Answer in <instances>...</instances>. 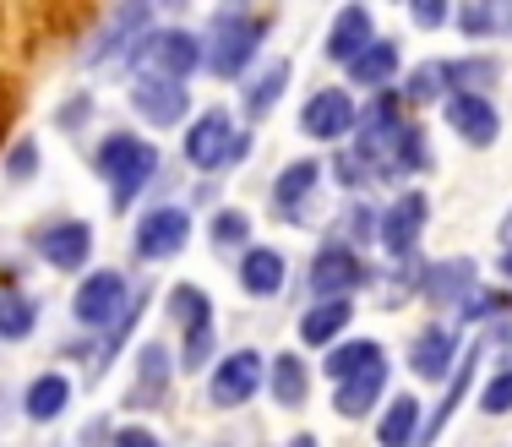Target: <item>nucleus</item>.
<instances>
[{
	"mask_svg": "<svg viewBox=\"0 0 512 447\" xmlns=\"http://www.w3.org/2000/svg\"><path fill=\"white\" fill-rule=\"evenodd\" d=\"M458 338L453 328H442V322H431V328H420L414 333V344H409V371L420 382H453V371H458Z\"/></svg>",
	"mask_w": 512,
	"mask_h": 447,
	"instance_id": "nucleus-14",
	"label": "nucleus"
},
{
	"mask_svg": "<svg viewBox=\"0 0 512 447\" xmlns=\"http://www.w3.org/2000/svg\"><path fill=\"white\" fill-rule=\"evenodd\" d=\"M398 66H404V55H398V44L393 39H376L371 50H365L355 66H349V82L355 88H376V93H387V82L398 77Z\"/></svg>",
	"mask_w": 512,
	"mask_h": 447,
	"instance_id": "nucleus-27",
	"label": "nucleus"
},
{
	"mask_svg": "<svg viewBox=\"0 0 512 447\" xmlns=\"http://www.w3.org/2000/svg\"><path fill=\"white\" fill-rule=\"evenodd\" d=\"M502 240H507V246H512V213H507V224H502Z\"/></svg>",
	"mask_w": 512,
	"mask_h": 447,
	"instance_id": "nucleus-45",
	"label": "nucleus"
},
{
	"mask_svg": "<svg viewBox=\"0 0 512 447\" xmlns=\"http://www.w3.org/2000/svg\"><path fill=\"white\" fill-rule=\"evenodd\" d=\"M349 322H355V306H349V300H316L306 317H300V344L306 349H333L338 338L349 333Z\"/></svg>",
	"mask_w": 512,
	"mask_h": 447,
	"instance_id": "nucleus-18",
	"label": "nucleus"
},
{
	"mask_svg": "<svg viewBox=\"0 0 512 447\" xmlns=\"http://www.w3.org/2000/svg\"><path fill=\"white\" fill-rule=\"evenodd\" d=\"M453 22L469 39H507L512 33V0H469Z\"/></svg>",
	"mask_w": 512,
	"mask_h": 447,
	"instance_id": "nucleus-28",
	"label": "nucleus"
},
{
	"mask_svg": "<svg viewBox=\"0 0 512 447\" xmlns=\"http://www.w3.org/2000/svg\"><path fill=\"white\" fill-rule=\"evenodd\" d=\"M502 279H512V246L502 251Z\"/></svg>",
	"mask_w": 512,
	"mask_h": 447,
	"instance_id": "nucleus-44",
	"label": "nucleus"
},
{
	"mask_svg": "<svg viewBox=\"0 0 512 447\" xmlns=\"http://www.w3.org/2000/svg\"><path fill=\"white\" fill-rule=\"evenodd\" d=\"M191 240V213L186 208H148L137 219V235H131V251H137V262H169L180 257Z\"/></svg>",
	"mask_w": 512,
	"mask_h": 447,
	"instance_id": "nucleus-6",
	"label": "nucleus"
},
{
	"mask_svg": "<svg viewBox=\"0 0 512 447\" xmlns=\"http://www.w3.org/2000/svg\"><path fill=\"white\" fill-rule=\"evenodd\" d=\"M387 169H404V175H420V169H431V148H425L420 126H404V137H398L393 164H387Z\"/></svg>",
	"mask_w": 512,
	"mask_h": 447,
	"instance_id": "nucleus-35",
	"label": "nucleus"
},
{
	"mask_svg": "<svg viewBox=\"0 0 512 447\" xmlns=\"http://www.w3.org/2000/svg\"><path fill=\"white\" fill-rule=\"evenodd\" d=\"M371 175H376V169L365 164V159H355V153L344 159V153H338V164H333V180H338V186H365Z\"/></svg>",
	"mask_w": 512,
	"mask_h": 447,
	"instance_id": "nucleus-41",
	"label": "nucleus"
},
{
	"mask_svg": "<svg viewBox=\"0 0 512 447\" xmlns=\"http://www.w3.org/2000/svg\"><path fill=\"white\" fill-rule=\"evenodd\" d=\"M33 328H39V306L28 295H0V338L6 344H22Z\"/></svg>",
	"mask_w": 512,
	"mask_h": 447,
	"instance_id": "nucleus-32",
	"label": "nucleus"
},
{
	"mask_svg": "<svg viewBox=\"0 0 512 447\" xmlns=\"http://www.w3.org/2000/svg\"><path fill=\"white\" fill-rule=\"evenodd\" d=\"M71 404V382L60 377V371H44V377L28 382V393H22V415L33 420V426H50V420L66 415Z\"/></svg>",
	"mask_w": 512,
	"mask_h": 447,
	"instance_id": "nucleus-23",
	"label": "nucleus"
},
{
	"mask_svg": "<svg viewBox=\"0 0 512 447\" xmlns=\"http://www.w3.org/2000/svg\"><path fill=\"white\" fill-rule=\"evenodd\" d=\"M99 175H104V186H109V208L126 213L131 202L153 186L158 148H153L148 137H137V131H115V137L99 142Z\"/></svg>",
	"mask_w": 512,
	"mask_h": 447,
	"instance_id": "nucleus-1",
	"label": "nucleus"
},
{
	"mask_svg": "<svg viewBox=\"0 0 512 447\" xmlns=\"http://www.w3.org/2000/svg\"><path fill=\"white\" fill-rule=\"evenodd\" d=\"M365 279H371V268L360 262L355 246H322L311 262V289L322 300H349Z\"/></svg>",
	"mask_w": 512,
	"mask_h": 447,
	"instance_id": "nucleus-11",
	"label": "nucleus"
},
{
	"mask_svg": "<svg viewBox=\"0 0 512 447\" xmlns=\"http://www.w3.org/2000/svg\"><path fill=\"white\" fill-rule=\"evenodd\" d=\"M131 66H137V77L186 82L191 71L202 66V44H197V33H186V28L148 33V39H137V50H131Z\"/></svg>",
	"mask_w": 512,
	"mask_h": 447,
	"instance_id": "nucleus-4",
	"label": "nucleus"
},
{
	"mask_svg": "<svg viewBox=\"0 0 512 447\" xmlns=\"http://www.w3.org/2000/svg\"><path fill=\"white\" fill-rule=\"evenodd\" d=\"M289 279V268H284V251H273V246H251L246 257H240V289L256 300H273L278 289H284Z\"/></svg>",
	"mask_w": 512,
	"mask_h": 447,
	"instance_id": "nucleus-20",
	"label": "nucleus"
},
{
	"mask_svg": "<svg viewBox=\"0 0 512 447\" xmlns=\"http://www.w3.org/2000/svg\"><path fill=\"white\" fill-rule=\"evenodd\" d=\"M420 398L414 393H393L382 409V420H376V447H414L420 442Z\"/></svg>",
	"mask_w": 512,
	"mask_h": 447,
	"instance_id": "nucleus-21",
	"label": "nucleus"
},
{
	"mask_svg": "<svg viewBox=\"0 0 512 447\" xmlns=\"http://www.w3.org/2000/svg\"><path fill=\"white\" fill-rule=\"evenodd\" d=\"M213 338H218V322H213V328H197V333L180 338V366H186V371H202L207 355H213Z\"/></svg>",
	"mask_w": 512,
	"mask_h": 447,
	"instance_id": "nucleus-37",
	"label": "nucleus"
},
{
	"mask_svg": "<svg viewBox=\"0 0 512 447\" xmlns=\"http://www.w3.org/2000/svg\"><path fill=\"white\" fill-rule=\"evenodd\" d=\"M442 71H447V99H453V93H485L502 66L491 55H480V60H442Z\"/></svg>",
	"mask_w": 512,
	"mask_h": 447,
	"instance_id": "nucleus-31",
	"label": "nucleus"
},
{
	"mask_svg": "<svg viewBox=\"0 0 512 447\" xmlns=\"http://www.w3.org/2000/svg\"><path fill=\"white\" fill-rule=\"evenodd\" d=\"M355 126H360V110L344 88L311 93L306 110H300V131H306L311 142H344V137H355Z\"/></svg>",
	"mask_w": 512,
	"mask_h": 447,
	"instance_id": "nucleus-8",
	"label": "nucleus"
},
{
	"mask_svg": "<svg viewBox=\"0 0 512 447\" xmlns=\"http://www.w3.org/2000/svg\"><path fill=\"white\" fill-rule=\"evenodd\" d=\"M131 110L148 120V126L169 131L191 115V88L186 82H164V77H137L131 82Z\"/></svg>",
	"mask_w": 512,
	"mask_h": 447,
	"instance_id": "nucleus-9",
	"label": "nucleus"
},
{
	"mask_svg": "<svg viewBox=\"0 0 512 447\" xmlns=\"http://www.w3.org/2000/svg\"><path fill=\"white\" fill-rule=\"evenodd\" d=\"M447 126H453L469 148H491V142L502 137V115H496V104L485 99V93H453V99H447Z\"/></svg>",
	"mask_w": 512,
	"mask_h": 447,
	"instance_id": "nucleus-16",
	"label": "nucleus"
},
{
	"mask_svg": "<svg viewBox=\"0 0 512 447\" xmlns=\"http://www.w3.org/2000/svg\"><path fill=\"white\" fill-rule=\"evenodd\" d=\"M39 164H44V153H39V142H33V137H22L17 148L6 153V175L11 180H33V175H39Z\"/></svg>",
	"mask_w": 512,
	"mask_h": 447,
	"instance_id": "nucleus-38",
	"label": "nucleus"
},
{
	"mask_svg": "<svg viewBox=\"0 0 512 447\" xmlns=\"http://www.w3.org/2000/svg\"><path fill=\"white\" fill-rule=\"evenodd\" d=\"M316 186H322V164H316V159L284 164V175L273 180V208H278V219H284V224H300V213L311 208Z\"/></svg>",
	"mask_w": 512,
	"mask_h": 447,
	"instance_id": "nucleus-17",
	"label": "nucleus"
},
{
	"mask_svg": "<svg viewBox=\"0 0 512 447\" xmlns=\"http://www.w3.org/2000/svg\"><path fill=\"white\" fill-rule=\"evenodd\" d=\"M409 17L414 28H442V22H453V11H447V0H414Z\"/></svg>",
	"mask_w": 512,
	"mask_h": 447,
	"instance_id": "nucleus-40",
	"label": "nucleus"
},
{
	"mask_svg": "<svg viewBox=\"0 0 512 447\" xmlns=\"http://www.w3.org/2000/svg\"><path fill=\"white\" fill-rule=\"evenodd\" d=\"M262 382H267L262 355H256V349H235V355H224L213 366V377H207V404L213 409H240V404L256 398Z\"/></svg>",
	"mask_w": 512,
	"mask_h": 447,
	"instance_id": "nucleus-7",
	"label": "nucleus"
},
{
	"mask_svg": "<svg viewBox=\"0 0 512 447\" xmlns=\"http://www.w3.org/2000/svg\"><path fill=\"white\" fill-rule=\"evenodd\" d=\"M186 159L207 169V175H218L224 164H235V159H246V131L235 126V115L229 110H202L197 120H191V131H186Z\"/></svg>",
	"mask_w": 512,
	"mask_h": 447,
	"instance_id": "nucleus-3",
	"label": "nucleus"
},
{
	"mask_svg": "<svg viewBox=\"0 0 512 447\" xmlns=\"http://www.w3.org/2000/svg\"><path fill=\"white\" fill-rule=\"evenodd\" d=\"M502 311H512V300H507V295H491V289H474V295L458 306V317H463V322H496Z\"/></svg>",
	"mask_w": 512,
	"mask_h": 447,
	"instance_id": "nucleus-36",
	"label": "nucleus"
},
{
	"mask_svg": "<svg viewBox=\"0 0 512 447\" xmlns=\"http://www.w3.org/2000/svg\"><path fill=\"white\" fill-rule=\"evenodd\" d=\"M115 447H164V442H158V431H148V426H120Z\"/></svg>",
	"mask_w": 512,
	"mask_h": 447,
	"instance_id": "nucleus-42",
	"label": "nucleus"
},
{
	"mask_svg": "<svg viewBox=\"0 0 512 447\" xmlns=\"http://www.w3.org/2000/svg\"><path fill=\"white\" fill-rule=\"evenodd\" d=\"M306 388H311V371H306V360H300L295 349H289V355H278L273 366H267V393H273L284 409L306 404Z\"/></svg>",
	"mask_w": 512,
	"mask_h": 447,
	"instance_id": "nucleus-29",
	"label": "nucleus"
},
{
	"mask_svg": "<svg viewBox=\"0 0 512 447\" xmlns=\"http://www.w3.org/2000/svg\"><path fill=\"white\" fill-rule=\"evenodd\" d=\"M289 447H316V437H311V431H300V437H289Z\"/></svg>",
	"mask_w": 512,
	"mask_h": 447,
	"instance_id": "nucleus-43",
	"label": "nucleus"
},
{
	"mask_svg": "<svg viewBox=\"0 0 512 447\" xmlns=\"http://www.w3.org/2000/svg\"><path fill=\"white\" fill-rule=\"evenodd\" d=\"M376 366H387V355H382L376 338H338V344L327 349V377L333 382H349V377L376 371Z\"/></svg>",
	"mask_w": 512,
	"mask_h": 447,
	"instance_id": "nucleus-26",
	"label": "nucleus"
},
{
	"mask_svg": "<svg viewBox=\"0 0 512 447\" xmlns=\"http://www.w3.org/2000/svg\"><path fill=\"white\" fill-rule=\"evenodd\" d=\"M469 295H474V262L469 257H447L425 273V300H436V306H463Z\"/></svg>",
	"mask_w": 512,
	"mask_h": 447,
	"instance_id": "nucleus-24",
	"label": "nucleus"
},
{
	"mask_svg": "<svg viewBox=\"0 0 512 447\" xmlns=\"http://www.w3.org/2000/svg\"><path fill=\"white\" fill-rule=\"evenodd\" d=\"M404 99H409V104L447 99V71H442V60H425V66L409 71V77H404Z\"/></svg>",
	"mask_w": 512,
	"mask_h": 447,
	"instance_id": "nucleus-33",
	"label": "nucleus"
},
{
	"mask_svg": "<svg viewBox=\"0 0 512 447\" xmlns=\"http://www.w3.org/2000/svg\"><path fill=\"white\" fill-rule=\"evenodd\" d=\"M169 317L180 322V333L213 328V300H207V289L202 284H175L169 289Z\"/></svg>",
	"mask_w": 512,
	"mask_h": 447,
	"instance_id": "nucleus-30",
	"label": "nucleus"
},
{
	"mask_svg": "<svg viewBox=\"0 0 512 447\" xmlns=\"http://www.w3.org/2000/svg\"><path fill=\"white\" fill-rule=\"evenodd\" d=\"M425 219H431V197H425V191H404V197L382 213V224H376V240L387 246V257H409V251L420 246Z\"/></svg>",
	"mask_w": 512,
	"mask_h": 447,
	"instance_id": "nucleus-12",
	"label": "nucleus"
},
{
	"mask_svg": "<svg viewBox=\"0 0 512 447\" xmlns=\"http://www.w3.org/2000/svg\"><path fill=\"white\" fill-rule=\"evenodd\" d=\"M480 409H485V415H507V409H512V366H507V371H496V377L485 382Z\"/></svg>",
	"mask_w": 512,
	"mask_h": 447,
	"instance_id": "nucleus-39",
	"label": "nucleus"
},
{
	"mask_svg": "<svg viewBox=\"0 0 512 447\" xmlns=\"http://www.w3.org/2000/svg\"><path fill=\"white\" fill-rule=\"evenodd\" d=\"M126 300H131L126 273L99 268V273H88V279L77 284V295H71V317H77L82 328H115L120 311H126Z\"/></svg>",
	"mask_w": 512,
	"mask_h": 447,
	"instance_id": "nucleus-5",
	"label": "nucleus"
},
{
	"mask_svg": "<svg viewBox=\"0 0 512 447\" xmlns=\"http://www.w3.org/2000/svg\"><path fill=\"white\" fill-rule=\"evenodd\" d=\"M376 44V22L365 6H338L333 22H327V60H338V66H355V60Z\"/></svg>",
	"mask_w": 512,
	"mask_h": 447,
	"instance_id": "nucleus-15",
	"label": "nucleus"
},
{
	"mask_svg": "<svg viewBox=\"0 0 512 447\" xmlns=\"http://www.w3.org/2000/svg\"><path fill=\"white\" fill-rule=\"evenodd\" d=\"M284 88H289V60H267L246 88H240V110H246L251 120H267L273 104L284 99Z\"/></svg>",
	"mask_w": 512,
	"mask_h": 447,
	"instance_id": "nucleus-25",
	"label": "nucleus"
},
{
	"mask_svg": "<svg viewBox=\"0 0 512 447\" xmlns=\"http://www.w3.org/2000/svg\"><path fill=\"white\" fill-rule=\"evenodd\" d=\"M169 377H175V360H169V349H164V344H142V349H137V388H131V404H137V409L164 404Z\"/></svg>",
	"mask_w": 512,
	"mask_h": 447,
	"instance_id": "nucleus-19",
	"label": "nucleus"
},
{
	"mask_svg": "<svg viewBox=\"0 0 512 447\" xmlns=\"http://www.w3.org/2000/svg\"><path fill=\"white\" fill-rule=\"evenodd\" d=\"M148 22H153V11L142 6V0H131V6H115V11H109V22H104L99 33H93V44L82 50V60H88V66H104V60H115L120 50L131 55V50H137V33L148 28Z\"/></svg>",
	"mask_w": 512,
	"mask_h": 447,
	"instance_id": "nucleus-13",
	"label": "nucleus"
},
{
	"mask_svg": "<svg viewBox=\"0 0 512 447\" xmlns=\"http://www.w3.org/2000/svg\"><path fill=\"white\" fill-rule=\"evenodd\" d=\"M256 44H262V17H251L240 6H224V11H213V33H207L202 66L213 77H240L256 60Z\"/></svg>",
	"mask_w": 512,
	"mask_h": 447,
	"instance_id": "nucleus-2",
	"label": "nucleus"
},
{
	"mask_svg": "<svg viewBox=\"0 0 512 447\" xmlns=\"http://www.w3.org/2000/svg\"><path fill=\"white\" fill-rule=\"evenodd\" d=\"M33 246H39V257L50 262V268L77 273L82 262L93 257V224L88 219H55V224L33 229Z\"/></svg>",
	"mask_w": 512,
	"mask_h": 447,
	"instance_id": "nucleus-10",
	"label": "nucleus"
},
{
	"mask_svg": "<svg viewBox=\"0 0 512 447\" xmlns=\"http://www.w3.org/2000/svg\"><path fill=\"white\" fill-rule=\"evenodd\" d=\"M382 398H387V366L360 371V377L338 382V393H333V415H344V420H365L376 404H382Z\"/></svg>",
	"mask_w": 512,
	"mask_h": 447,
	"instance_id": "nucleus-22",
	"label": "nucleus"
},
{
	"mask_svg": "<svg viewBox=\"0 0 512 447\" xmlns=\"http://www.w3.org/2000/svg\"><path fill=\"white\" fill-rule=\"evenodd\" d=\"M246 235H251V224H246V213H235V208H218V213H213V224H207V240H213L218 251L246 246Z\"/></svg>",
	"mask_w": 512,
	"mask_h": 447,
	"instance_id": "nucleus-34",
	"label": "nucleus"
}]
</instances>
